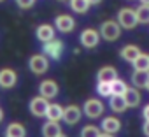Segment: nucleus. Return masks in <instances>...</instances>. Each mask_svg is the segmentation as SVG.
Listing matches in <instances>:
<instances>
[{"label":"nucleus","mask_w":149,"mask_h":137,"mask_svg":"<svg viewBox=\"0 0 149 137\" xmlns=\"http://www.w3.org/2000/svg\"><path fill=\"white\" fill-rule=\"evenodd\" d=\"M63 49H65V44L60 39H51L44 42V55L51 60H60L63 55Z\"/></svg>","instance_id":"nucleus-3"},{"label":"nucleus","mask_w":149,"mask_h":137,"mask_svg":"<svg viewBox=\"0 0 149 137\" xmlns=\"http://www.w3.org/2000/svg\"><path fill=\"white\" fill-rule=\"evenodd\" d=\"M84 114L88 118H98L104 114V104L98 100V99H88L84 102V107H83Z\"/></svg>","instance_id":"nucleus-6"},{"label":"nucleus","mask_w":149,"mask_h":137,"mask_svg":"<svg viewBox=\"0 0 149 137\" xmlns=\"http://www.w3.org/2000/svg\"><path fill=\"white\" fill-rule=\"evenodd\" d=\"M54 25H56V28L60 32L68 34V32H72L74 28H76V20H74L70 14H60V16H56Z\"/></svg>","instance_id":"nucleus-8"},{"label":"nucleus","mask_w":149,"mask_h":137,"mask_svg":"<svg viewBox=\"0 0 149 137\" xmlns=\"http://www.w3.org/2000/svg\"><path fill=\"white\" fill-rule=\"evenodd\" d=\"M58 2H65V0H58Z\"/></svg>","instance_id":"nucleus-37"},{"label":"nucleus","mask_w":149,"mask_h":137,"mask_svg":"<svg viewBox=\"0 0 149 137\" xmlns=\"http://www.w3.org/2000/svg\"><path fill=\"white\" fill-rule=\"evenodd\" d=\"M58 137H67V135H63V134H60V135H58Z\"/></svg>","instance_id":"nucleus-36"},{"label":"nucleus","mask_w":149,"mask_h":137,"mask_svg":"<svg viewBox=\"0 0 149 137\" xmlns=\"http://www.w3.org/2000/svg\"><path fill=\"white\" fill-rule=\"evenodd\" d=\"M100 35H102L105 41H109V42L119 39V35H121V27H119V23H118V21H112V20L104 21L102 27H100Z\"/></svg>","instance_id":"nucleus-2"},{"label":"nucleus","mask_w":149,"mask_h":137,"mask_svg":"<svg viewBox=\"0 0 149 137\" xmlns=\"http://www.w3.org/2000/svg\"><path fill=\"white\" fill-rule=\"evenodd\" d=\"M123 97H125L128 107H137L140 104V92L137 88H126V92H125Z\"/></svg>","instance_id":"nucleus-16"},{"label":"nucleus","mask_w":149,"mask_h":137,"mask_svg":"<svg viewBox=\"0 0 149 137\" xmlns=\"http://www.w3.org/2000/svg\"><path fill=\"white\" fill-rule=\"evenodd\" d=\"M109 107L114 113H123V111H126L128 106H126V100L123 95H111L109 97Z\"/></svg>","instance_id":"nucleus-15"},{"label":"nucleus","mask_w":149,"mask_h":137,"mask_svg":"<svg viewBox=\"0 0 149 137\" xmlns=\"http://www.w3.org/2000/svg\"><path fill=\"white\" fill-rule=\"evenodd\" d=\"M142 132H144L146 137H149V120H146V123H144V127H142Z\"/></svg>","instance_id":"nucleus-29"},{"label":"nucleus","mask_w":149,"mask_h":137,"mask_svg":"<svg viewBox=\"0 0 149 137\" xmlns=\"http://www.w3.org/2000/svg\"><path fill=\"white\" fill-rule=\"evenodd\" d=\"M102 130L107 132V134H116L121 130V121L114 116H107L102 120Z\"/></svg>","instance_id":"nucleus-14"},{"label":"nucleus","mask_w":149,"mask_h":137,"mask_svg":"<svg viewBox=\"0 0 149 137\" xmlns=\"http://www.w3.org/2000/svg\"><path fill=\"white\" fill-rule=\"evenodd\" d=\"M0 2H4V0H0Z\"/></svg>","instance_id":"nucleus-38"},{"label":"nucleus","mask_w":149,"mask_h":137,"mask_svg":"<svg viewBox=\"0 0 149 137\" xmlns=\"http://www.w3.org/2000/svg\"><path fill=\"white\" fill-rule=\"evenodd\" d=\"M140 2H142V4H149V0H140Z\"/></svg>","instance_id":"nucleus-35"},{"label":"nucleus","mask_w":149,"mask_h":137,"mask_svg":"<svg viewBox=\"0 0 149 137\" xmlns=\"http://www.w3.org/2000/svg\"><path fill=\"white\" fill-rule=\"evenodd\" d=\"M132 83H133L135 88H146L147 72H144V71H133V74H132Z\"/></svg>","instance_id":"nucleus-21"},{"label":"nucleus","mask_w":149,"mask_h":137,"mask_svg":"<svg viewBox=\"0 0 149 137\" xmlns=\"http://www.w3.org/2000/svg\"><path fill=\"white\" fill-rule=\"evenodd\" d=\"M126 83L125 81H121V79H114V81H111V90H112V95H125V92H126Z\"/></svg>","instance_id":"nucleus-24"},{"label":"nucleus","mask_w":149,"mask_h":137,"mask_svg":"<svg viewBox=\"0 0 149 137\" xmlns=\"http://www.w3.org/2000/svg\"><path fill=\"white\" fill-rule=\"evenodd\" d=\"M116 21H118L119 27L125 28V30H132V28H135V27L139 25L137 13H135L133 9H126V7L118 13V20H116Z\"/></svg>","instance_id":"nucleus-1"},{"label":"nucleus","mask_w":149,"mask_h":137,"mask_svg":"<svg viewBox=\"0 0 149 137\" xmlns=\"http://www.w3.org/2000/svg\"><path fill=\"white\" fill-rule=\"evenodd\" d=\"M61 134V127L58 121H47L42 127V135L44 137H58Z\"/></svg>","instance_id":"nucleus-19"},{"label":"nucleus","mask_w":149,"mask_h":137,"mask_svg":"<svg viewBox=\"0 0 149 137\" xmlns=\"http://www.w3.org/2000/svg\"><path fill=\"white\" fill-rule=\"evenodd\" d=\"M98 137H114V135H112V134H107V132H105V134H100Z\"/></svg>","instance_id":"nucleus-32"},{"label":"nucleus","mask_w":149,"mask_h":137,"mask_svg":"<svg viewBox=\"0 0 149 137\" xmlns=\"http://www.w3.org/2000/svg\"><path fill=\"white\" fill-rule=\"evenodd\" d=\"M28 67L33 74H46L47 68H49V62L46 55H33L28 60Z\"/></svg>","instance_id":"nucleus-4"},{"label":"nucleus","mask_w":149,"mask_h":137,"mask_svg":"<svg viewBox=\"0 0 149 137\" xmlns=\"http://www.w3.org/2000/svg\"><path fill=\"white\" fill-rule=\"evenodd\" d=\"M142 116H144V120H149V104L144 107V111H142Z\"/></svg>","instance_id":"nucleus-30"},{"label":"nucleus","mask_w":149,"mask_h":137,"mask_svg":"<svg viewBox=\"0 0 149 137\" xmlns=\"http://www.w3.org/2000/svg\"><path fill=\"white\" fill-rule=\"evenodd\" d=\"M2 120H4V111L0 109V123H2Z\"/></svg>","instance_id":"nucleus-33"},{"label":"nucleus","mask_w":149,"mask_h":137,"mask_svg":"<svg viewBox=\"0 0 149 137\" xmlns=\"http://www.w3.org/2000/svg\"><path fill=\"white\" fill-rule=\"evenodd\" d=\"M81 114H83V111L77 107V106H68V107H65L63 109V121L67 123V125H76L79 120H81Z\"/></svg>","instance_id":"nucleus-11"},{"label":"nucleus","mask_w":149,"mask_h":137,"mask_svg":"<svg viewBox=\"0 0 149 137\" xmlns=\"http://www.w3.org/2000/svg\"><path fill=\"white\" fill-rule=\"evenodd\" d=\"M18 83V74L13 68H2L0 71V88H13Z\"/></svg>","instance_id":"nucleus-10"},{"label":"nucleus","mask_w":149,"mask_h":137,"mask_svg":"<svg viewBox=\"0 0 149 137\" xmlns=\"http://www.w3.org/2000/svg\"><path fill=\"white\" fill-rule=\"evenodd\" d=\"M97 92H98L100 97H111V95H112L111 83H107V81H98V85H97Z\"/></svg>","instance_id":"nucleus-26"},{"label":"nucleus","mask_w":149,"mask_h":137,"mask_svg":"<svg viewBox=\"0 0 149 137\" xmlns=\"http://www.w3.org/2000/svg\"><path fill=\"white\" fill-rule=\"evenodd\" d=\"M35 37H37V41H40L44 44V42L54 39V28L51 25H39L35 30Z\"/></svg>","instance_id":"nucleus-12"},{"label":"nucleus","mask_w":149,"mask_h":137,"mask_svg":"<svg viewBox=\"0 0 149 137\" xmlns=\"http://www.w3.org/2000/svg\"><path fill=\"white\" fill-rule=\"evenodd\" d=\"M135 13H137L139 23H149V4H142Z\"/></svg>","instance_id":"nucleus-25"},{"label":"nucleus","mask_w":149,"mask_h":137,"mask_svg":"<svg viewBox=\"0 0 149 137\" xmlns=\"http://www.w3.org/2000/svg\"><path fill=\"white\" fill-rule=\"evenodd\" d=\"M16 4H18V7H21V9H30V7H33L35 0H16Z\"/></svg>","instance_id":"nucleus-28"},{"label":"nucleus","mask_w":149,"mask_h":137,"mask_svg":"<svg viewBox=\"0 0 149 137\" xmlns=\"http://www.w3.org/2000/svg\"><path fill=\"white\" fill-rule=\"evenodd\" d=\"M6 134H7L9 137H25L26 130H25V127H23L21 123H11V125L7 127Z\"/></svg>","instance_id":"nucleus-22"},{"label":"nucleus","mask_w":149,"mask_h":137,"mask_svg":"<svg viewBox=\"0 0 149 137\" xmlns=\"http://www.w3.org/2000/svg\"><path fill=\"white\" fill-rule=\"evenodd\" d=\"M6 137H9V135H6Z\"/></svg>","instance_id":"nucleus-39"},{"label":"nucleus","mask_w":149,"mask_h":137,"mask_svg":"<svg viewBox=\"0 0 149 137\" xmlns=\"http://www.w3.org/2000/svg\"><path fill=\"white\" fill-rule=\"evenodd\" d=\"M97 78H98V81H107V83H111V81H114L116 78H118V71L114 67H102L100 71L97 72Z\"/></svg>","instance_id":"nucleus-17"},{"label":"nucleus","mask_w":149,"mask_h":137,"mask_svg":"<svg viewBox=\"0 0 149 137\" xmlns=\"http://www.w3.org/2000/svg\"><path fill=\"white\" fill-rule=\"evenodd\" d=\"M88 2H90V6H97V4L102 2V0H88Z\"/></svg>","instance_id":"nucleus-31"},{"label":"nucleus","mask_w":149,"mask_h":137,"mask_svg":"<svg viewBox=\"0 0 149 137\" xmlns=\"http://www.w3.org/2000/svg\"><path fill=\"white\" fill-rule=\"evenodd\" d=\"M70 7H72L74 13L84 14V13H88V9H90V2H88V0H70Z\"/></svg>","instance_id":"nucleus-23"},{"label":"nucleus","mask_w":149,"mask_h":137,"mask_svg":"<svg viewBox=\"0 0 149 137\" xmlns=\"http://www.w3.org/2000/svg\"><path fill=\"white\" fill-rule=\"evenodd\" d=\"M58 92H60V88H58V85L54 83V81H51V79H46V81H42L40 85H39V93L44 97V99H54L56 95H58Z\"/></svg>","instance_id":"nucleus-9"},{"label":"nucleus","mask_w":149,"mask_h":137,"mask_svg":"<svg viewBox=\"0 0 149 137\" xmlns=\"http://www.w3.org/2000/svg\"><path fill=\"white\" fill-rule=\"evenodd\" d=\"M98 41H100V35H98V32L93 30V28H86V30H83L81 35H79V42H81L84 48H88V49L97 48V46H98Z\"/></svg>","instance_id":"nucleus-5"},{"label":"nucleus","mask_w":149,"mask_h":137,"mask_svg":"<svg viewBox=\"0 0 149 137\" xmlns=\"http://www.w3.org/2000/svg\"><path fill=\"white\" fill-rule=\"evenodd\" d=\"M146 88L149 90V72H147V83H146Z\"/></svg>","instance_id":"nucleus-34"},{"label":"nucleus","mask_w":149,"mask_h":137,"mask_svg":"<svg viewBox=\"0 0 149 137\" xmlns=\"http://www.w3.org/2000/svg\"><path fill=\"white\" fill-rule=\"evenodd\" d=\"M47 106H49L47 99H44L42 95H39V97H35V99H32V100H30V106H28V107H30V113H32L33 116L42 118V116H46Z\"/></svg>","instance_id":"nucleus-7"},{"label":"nucleus","mask_w":149,"mask_h":137,"mask_svg":"<svg viewBox=\"0 0 149 137\" xmlns=\"http://www.w3.org/2000/svg\"><path fill=\"white\" fill-rule=\"evenodd\" d=\"M46 118L49 121H60L63 118V107L60 104H49L46 111Z\"/></svg>","instance_id":"nucleus-18"},{"label":"nucleus","mask_w":149,"mask_h":137,"mask_svg":"<svg viewBox=\"0 0 149 137\" xmlns=\"http://www.w3.org/2000/svg\"><path fill=\"white\" fill-rule=\"evenodd\" d=\"M140 53H142V51H140V48H139V46H135V44H126V46H123V48H121L119 56H121L123 60H126V62H133Z\"/></svg>","instance_id":"nucleus-13"},{"label":"nucleus","mask_w":149,"mask_h":137,"mask_svg":"<svg viewBox=\"0 0 149 137\" xmlns=\"http://www.w3.org/2000/svg\"><path fill=\"white\" fill-rule=\"evenodd\" d=\"M98 135H100V130L95 125H86L81 130V137H98Z\"/></svg>","instance_id":"nucleus-27"},{"label":"nucleus","mask_w":149,"mask_h":137,"mask_svg":"<svg viewBox=\"0 0 149 137\" xmlns=\"http://www.w3.org/2000/svg\"><path fill=\"white\" fill-rule=\"evenodd\" d=\"M133 68L135 71H144V72H149V55L146 53H140L133 62Z\"/></svg>","instance_id":"nucleus-20"}]
</instances>
